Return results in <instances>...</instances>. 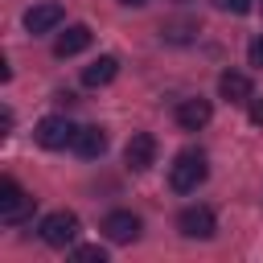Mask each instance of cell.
Listing matches in <instances>:
<instances>
[{"label": "cell", "mask_w": 263, "mask_h": 263, "mask_svg": "<svg viewBox=\"0 0 263 263\" xmlns=\"http://www.w3.org/2000/svg\"><path fill=\"white\" fill-rule=\"evenodd\" d=\"M205 177H210V164H205V152H197V148H185V152L168 164V185H173V193H193Z\"/></svg>", "instance_id": "cell-1"}, {"label": "cell", "mask_w": 263, "mask_h": 263, "mask_svg": "<svg viewBox=\"0 0 263 263\" xmlns=\"http://www.w3.org/2000/svg\"><path fill=\"white\" fill-rule=\"evenodd\" d=\"M33 210H37V197L25 193L12 177H4V181H0V222H4V226H16V222L33 218Z\"/></svg>", "instance_id": "cell-2"}, {"label": "cell", "mask_w": 263, "mask_h": 263, "mask_svg": "<svg viewBox=\"0 0 263 263\" xmlns=\"http://www.w3.org/2000/svg\"><path fill=\"white\" fill-rule=\"evenodd\" d=\"M78 238V214L74 210H53L41 218V242L45 247H70Z\"/></svg>", "instance_id": "cell-3"}, {"label": "cell", "mask_w": 263, "mask_h": 263, "mask_svg": "<svg viewBox=\"0 0 263 263\" xmlns=\"http://www.w3.org/2000/svg\"><path fill=\"white\" fill-rule=\"evenodd\" d=\"M74 136H78V127H74L66 115H45V119L33 127V140H37L41 148H66V144H74Z\"/></svg>", "instance_id": "cell-4"}, {"label": "cell", "mask_w": 263, "mask_h": 263, "mask_svg": "<svg viewBox=\"0 0 263 263\" xmlns=\"http://www.w3.org/2000/svg\"><path fill=\"white\" fill-rule=\"evenodd\" d=\"M177 226H181V234L185 238H214V210L210 205H185L181 210V218H177Z\"/></svg>", "instance_id": "cell-5"}, {"label": "cell", "mask_w": 263, "mask_h": 263, "mask_svg": "<svg viewBox=\"0 0 263 263\" xmlns=\"http://www.w3.org/2000/svg\"><path fill=\"white\" fill-rule=\"evenodd\" d=\"M123 160H127V168H132V173L152 168V164H156V136L136 132V136L127 140V148H123Z\"/></svg>", "instance_id": "cell-6"}, {"label": "cell", "mask_w": 263, "mask_h": 263, "mask_svg": "<svg viewBox=\"0 0 263 263\" xmlns=\"http://www.w3.org/2000/svg\"><path fill=\"white\" fill-rule=\"evenodd\" d=\"M103 234H107L111 242H136V238H140V218H136L132 210H111V214L103 218Z\"/></svg>", "instance_id": "cell-7"}, {"label": "cell", "mask_w": 263, "mask_h": 263, "mask_svg": "<svg viewBox=\"0 0 263 263\" xmlns=\"http://www.w3.org/2000/svg\"><path fill=\"white\" fill-rule=\"evenodd\" d=\"M62 16H66V8L53 4V0H45V4H33V8L25 12V29H29V33H49V29L62 25Z\"/></svg>", "instance_id": "cell-8"}, {"label": "cell", "mask_w": 263, "mask_h": 263, "mask_svg": "<svg viewBox=\"0 0 263 263\" xmlns=\"http://www.w3.org/2000/svg\"><path fill=\"white\" fill-rule=\"evenodd\" d=\"M210 115H214L210 99H181V103H177V123H181L185 132L205 127V123H210Z\"/></svg>", "instance_id": "cell-9"}, {"label": "cell", "mask_w": 263, "mask_h": 263, "mask_svg": "<svg viewBox=\"0 0 263 263\" xmlns=\"http://www.w3.org/2000/svg\"><path fill=\"white\" fill-rule=\"evenodd\" d=\"M82 160H95V156H103L107 152V132L99 127V123H90V127H78V136H74V144H70Z\"/></svg>", "instance_id": "cell-10"}, {"label": "cell", "mask_w": 263, "mask_h": 263, "mask_svg": "<svg viewBox=\"0 0 263 263\" xmlns=\"http://www.w3.org/2000/svg\"><path fill=\"white\" fill-rule=\"evenodd\" d=\"M115 74H119V58H115V53H99V58L82 70V86H107Z\"/></svg>", "instance_id": "cell-11"}, {"label": "cell", "mask_w": 263, "mask_h": 263, "mask_svg": "<svg viewBox=\"0 0 263 263\" xmlns=\"http://www.w3.org/2000/svg\"><path fill=\"white\" fill-rule=\"evenodd\" d=\"M86 45H90V29H86V25H70L66 33H58L53 53H58V58H74V53H82Z\"/></svg>", "instance_id": "cell-12"}, {"label": "cell", "mask_w": 263, "mask_h": 263, "mask_svg": "<svg viewBox=\"0 0 263 263\" xmlns=\"http://www.w3.org/2000/svg\"><path fill=\"white\" fill-rule=\"evenodd\" d=\"M218 95H222L226 103H251V78L238 74V70H226V74L218 78Z\"/></svg>", "instance_id": "cell-13"}, {"label": "cell", "mask_w": 263, "mask_h": 263, "mask_svg": "<svg viewBox=\"0 0 263 263\" xmlns=\"http://www.w3.org/2000/svg\"><path fill=\"white\" fill-rule=\"evenodd\" d=\"M160 33H164L168 41H189V37L197 33V21H164Z\"/></svg>", "instance_id": "cell-14"}, {"label": "cell", "mask_w": 263, "mask_h": 263, "mask_svg": "<svg viewBox=\"0 0 263 263\" xmlns=\"http://www.w3.org/2000/svg\"><path fill=\"white\" fill-rule=\"evenodd\" d=\"M74 259H82V263H107V251L95 242V247H74Z\"/></svg>", "instance_id": "cell-15"}, {"label": "cell", "mask_w": 263, "mask_h": 263, "mask_svg": "<svg viewBox=\"0 0 263 263\" xmlns=\"http://www.w3.org/2000/svg\"><path fill=\"white\" fill-rule=\"evenodd\" d=\"M222 12H234V16H242V12H251V0H214Z\"/></svg>", "instance_id": "cell-16"}, {"label": "cell", "mask_w": 263, "mask_h": 263, "mask_svg": "<svg viewBox=\"0 0 263 263\" xmlns=\"http://www.w3.org/2000/svg\"><path fill=\"white\" fill-rule=\"evenodd\" d=\"M247 58H251V66H259V70H263V37H255V41L247 45Z\"/></svg>", "instance_id": "cell-17"}, {"label": "cell", "mask_w": 263, "mask_h": 263, "mask_svg": "<svg viewBox=\"0 0 263 263\" xmlns=\"http://www.w3.org/2000/svg\"><path fill=\"white\" fill-rule=\"evenodd\" d=\"M247 115H251V123H255V127H263V99H251Z\"/></svg>", "instance_id": "cell-18"}, {"label": "cell", "mask_w": 263, "mask_h": 263, "mask_svg": "<svg viewBox=\"0 0 263 263\" xmlns=\"http://www.w3.org/2000/svg\"><path fill=\"white\" fill-rule=\"evenodd\" d=\"M119 4H127V8H140V4H148V0H119Z\"/></svg>", "instance_id": "cell-19"}]
</instances>
